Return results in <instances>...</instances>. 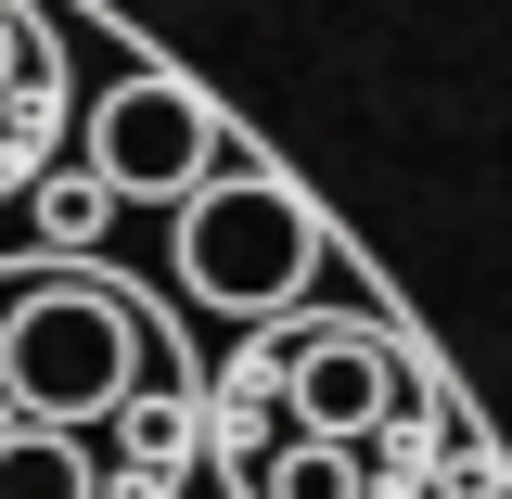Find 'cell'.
I'll return each mask as SVG.
<instances>
[{
  "label": "cell",
  "instance_id": "6da1fadb",
  "mask_svg": "<svg viewBox=\"0 0 512 499\" xmlns=\"http://www.w3.org/2000/svg\"><path fill=\"white\" fill-rule=\"evenodd\" d=\"M0 397H13V423H52V436L116 423L141 397V308L90 269L0 282Z\"/></svg>",
  "mask_w": 512,
  "mask_h": 499
},
{
  "label": "cell",
  "instance_id": "7a4b0ae2",
  "mask_svg": "<svg viewBox=\"0 0 512 499\" xmlns=\"http://www.w3.org/2000/svg\"><path fill=\"white\" fill-rule=\"evenodd\" d=\"M308 269H320V218H308V192H282L269 167H231V180H205L180 205V282L205 308L282 320L308 295Z\"/></svg>",
  "mask_w": 512,
  "mask_h": 499
},
{
  "label": "cell",
  "instance_id": "3957f363",
  "mask_svg": "<svg viewBox=\"0 0 512 499\" xmlns=\"http://www.w3.org/2000/svg\"><path fill=\"white\" fill-rule=\"evenodd\" d=\"M205 154H218V103L192 77H116L90 103V180L116 205H192Z\"/></svg>",
  "mask_w": 512,
  "mask_h": 499
},
{
  "label": "cell",
  "instance_id": "277c9868",
  "mask_svg": "<svg viewBox=\"0 0 512 499\" xmlns=\"http://www.w3.org/2000/svg\"><path fill=\"white\" fill-rule=\"evenodd\" d=\"M410 397H423L410 359H397L384 333H359V320H308V333H282V410H295V436L359 448V436H384Z\"/></svg>",
  "mask_w": 512,
  "mask_h": 499
},
{
  "label": "cell",
  "instance_id": "5b68a950",
  "mask_svg": "<svg viewBox=\"0 0 512 499\" xmlns=\"http://www.w3.org/2000/svg\"><path fill=\"white\" fill-rule=\"evenodd\" d=\"M0 499H103V474H90V436L0 423Z\"/></svg>",
  "mask_w": 512,
  "mask_h": 499
},
{
  "label": "cell",
  "instance_id": "8992f818",
  "mask_svg": "<svg viewBox=\"0 0 512 499\" xmlns=\"http://www.w3.org/2000/svg\"><path fill=\"white\" fill-rule=\"evenodd\" d=\"M244 487L256 499H372V474H359V448H333V436H282Z\"/></svg>",
  "mask_w": 512,
  "mask_h": 499
},
{
  "label": "cell",
  "instance_id": "52a82bcc",
  "mask_svg": "<svg viewBox=\"0 0 512 499\" xmlns=\"http://www.w3.org/2000/svg\"><path fill=\"white\" fill-rule=\"evenodd\" d=\"M180 448H192V410H180V397H128V461H141V487H154Z\"/></svg>",
  "mask_w": 512,
  "mask_h": 499
},
{
  "label": "cell",
  "instance_id": "ba28073f",
  "mask_svg": "<svg viewBox=\"0 0 512 499\" xmlns=\"http://www.w3.org/2000/svg\"><path fill=\"white\" fill-rule=\"evenodd\" d=\"M103 205H116V192L90 180V167H77V180H39V231H52V244H90V231H103Z\"/></svg>",
  "mask_w": 512,
  "mask_h": 499
},
{
  "label": "cell",
  "instance_id": "9c48e42d",
  "mask_svg": "<svg viewBox=\"0 0 512 499\" xmlns=\"http://www.w3.org/2000/svg\"><path fill=\"white\" fill-rule=\"evenodd\" d=\"M26 52H39V26H26V13H13V0H0V90H13V77H26Z\"/></svg>",
  "mask_w": 512,
  "mask_h": 499
}]
</instances>
